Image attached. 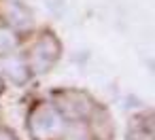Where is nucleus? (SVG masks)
Instances as JSON below:
<instances>
[{
    "instance_id": "1",
    "label": "nucleus",
    "mask_w": 155,
    "mask_h": 140,
    "mask_svg": "<svg viewBox=\"0 0 155 140\" xmlns=\"http://www.w3.org/2000/svg\"><path fill=\"white\" fill-rule=\"evenodd\" d=\"M28 127L34 140H60L66 132V119L53 104L41 102L30 110Z\"/></svg>"
},
{
    "instance_id": "2",
    "label": "nucleus",
    "mask_w": 155,
    "mask_h": 140,
    "mask_svg": "<svg viewBox=\"0 0 155 140\" xmlns=\"http://www.w3.org/2000/svg\"><path fill=\"white\" fill-rule=\"evenodd\" d=\"M60 53H62V45L55 38V34H49V32L41 34L28 53V70L34 74L49 72L60 60Z\"/></svg>"
},
{
    "instance_id": "3",
    "label": "nucleus",
    "mask_w": 155,
    "mask_h": 140,
    "mask_svg": "<svg viewBox=\"0 0 155 140\" xmlns=\"http://www.w3.org/2000/svg\"><path fill=\"white\" fill-rule=\"evenodd\" d=\"M53 106L62 112L64 119H72V121H81V119H89L91 112L96 110L94 100L79 89H64L53 93Z\"/></svg>"
},
{
    "instance_id": "4",
    "label": "nucleus",
    "mask_w": 155,
    "mask_h": 140,
    "mask_svg": "<svg viewBox=\"0 0 155 140\" xmlns=\"http://www.w3.org/2000/svg\"><path fill=\"white\" fill-rule=\"evenodd\" d=\"M0 74H5L7 79H11L13 83L21 85L28 81L30 77V70H28V62L19 55H2V60H0Z\"/></svg>"
},
{
    "instance_id": "5",
    "label": "nucleus",
    "mask_w": 155,
    "mask_h": 140,
    "mask_svg": "<svg viewBox=\"0 0 155 140\" xmlns=\"http://www.w3.org/2000/svg\"><path fill=\"white\" fill-rule=\"evenodd\" d=\"M127 140H155L153 138V115L151 112L136 115L130 121Z\"/></svg>"
},
{
    "instance_id": "6",
    "label": "nucleus",
    "mask_w": 155,
    "mask_h": 140,
    "mask_svg": "<svg viewBox=\"0 0 155 140\" xmlns=\"http://www.w3.org/2000/svg\"><path fill=\"white\" fill-rule=\"evenodd\" d=\"M5 15H7V19L11 21V26H15V28H19V30H28V28L32 26V13H30V9L24 7L21 2H15V0L7 2Z\"/></svg>"
},
{
    "instance_id": "7",
    "label": "nucleus",
    "mask_w": 155,
    "mask_h": 140,
    "mask_svg": "<svg viewBox=\"0 0 155 140\" xmlns=\"http://www.w3.org/2000/svg\"><path fill=\"white\" fill-rule=\"evenodd\" d=\"M17 47V36L11 28H2L0 26V55H9L13 53Z\"/></svg>"
},
{
    "instance_id": "8",
    "label": "nucleus",
    "mask_w": 155,
    "mask_h": 140,
    "mask_svg": "<svg viewBox=\"0 0 155 140\" xmlns=\"http://www.w3.org/2000/svg\"><path fill=\"white\" fill-rule=\"evenodd\" d=\"M0 140H17V136L7 127H0Z\"/></svg>"
},
{
    "instance_id": "9",
    "label": "nucleus",
    "mask_w": 155,
    "mask_h": 140,
    "mask_svg": "<svg viewBox=\"0 0 155 140\" xmlns=\"http://www.w3.org/2000/svg\"><path fill=\"white\" fill-rule=\"evenodd\" d=\"M0 85H2V74H0Z\"/></svg>"
}]
</instances>
